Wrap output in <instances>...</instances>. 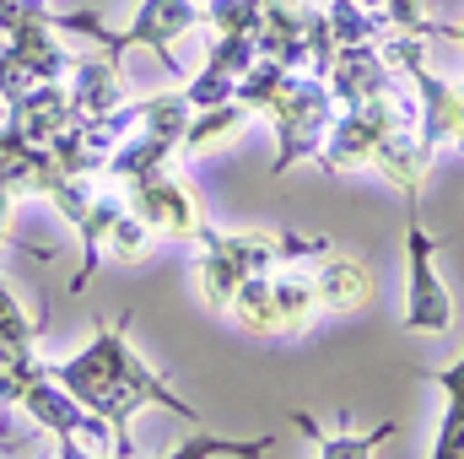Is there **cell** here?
<instances>
[{"label": "cell", "mask_w": 464, "mask_h": 459, "mask_svg": "<svg viewBox=\"0 0 464 459\" xmlns=\"http://www.w3.org/2000/svg\"><path fill=\"white\" fill-rule=\"evenodd\" d=\"M124 330H130V314H124L119 325H103L82 356H71L65 367H54V378L65 384V395H76L92 416L109 422L119 454H135V449H130V416H135L140 405H168V411H179L184 422H195V405L179 400V395L168 389V378L151 373V367L135 356V346L124 341Z\"/></svg>", "instance_id": "obj_1"}, {"label": "cell", "mask_w": 464, "mask_h": 459, "mask_svg": "<svg viewBox=\"0 0 464 459\" xmlns=\"http://www.w3.org/2000/svg\"><path fill=\"white\" fill-rule=\"evenodd\" d=\"M265 114L276 119V135H281L270 173H286L297 157H314V151L324 146V130H330V119H335V98H330L324 76H297V71H286V82L276 87V98L265 103Z\"/></svg>", "instance_id": "obj_2"}, {"label": "cell", "mask_w": 464, "mask_h": 459, "mask_svg": "<svg viewBox=\"0 0 464 459\" xmlns=\"http://www.w3.org/2000/svg\"><path fill=\"white\" fill-rule=\"evenodd\" d=\"M449 325H454V292L438 276V243L421 228V217L411 211V228H405V330L443 336Z\"/></svg>", "instance_id": "obj_3"}, {"label": "cell", "mask_w": 464, "mask_h": 459, "mask_svg": "<svg viewBox=\"0 0 464 459\" xmlns=\"http://www.w3.org/2000/svg\"><path fill=\"white\" fill-rule=\"evenodd\" d=\"M135 211H140L146 228L168 232V238H206V217H200L195 195H189L184 184L162 179V173L135 179Z\"/></svg>", "instance_id": "obj_4"}, {"label": "cell", "mask_w": 464, "mask_h": 459, "mask_svg": "<svg viewBox=\"0 0 464 459\" xmlns=\"http://www.w3.org/2000/svg\"><path fill=\"white\" fill-rule=\"evenodd\" d=\"M206 11L195 5V0H146L140 5V16L124 27V33H103V44H109V60H119L130 44H151V49H162V60L173 65V54H168V44L184 33V27H195Z\"/></svg>", "instance_id": "obj_5"}, {"label": "cell", "mask_w": 464, "mask_h": 459, "mask_svg": "<svg viewBox=\"0 0 464 459\" xmlns=\"http://www.w3.org/2000/svg\"><path fill=\"white\" fill-rule=\"evenodd\" d=\"M400 195H405V206L416 211V200H421V184H427V168H432V157L421 151V135H416V124H394L378 146H372V157H367Z\"/></svg>", "instance_id": "obj_6"}, {"label": "cell", "mask_w": 464, "mask_h": 459, "mask_svg": "<svg viewBox=\"0 0 464 459\" xmlns=\"http://www.w3.org/2000/svg\"><path fill=\"white\" fill-rule=\"evenodd\" d=\"M314 292H319V303H324V308L351 314V308H362V303H367L372 276H367L356 259H341V254H330V249H324V265H319V276H314Z\"/></svg>", "instance_id": "obj_7"}, {"label": "cell", "mask_w": 464, "mask_h": 459, "mask_svg": "<svg viewBox=\"0 0 464 459\" xmlns=\"http://www.w3.org/2000/svg\"><path fill=\"white\" fill-rule=\"evenodd\" d=\"M427 378L443 389V427H438L432 459H464V356L454 367H432Z\"/></svg>", "instance_id": "obj_8"}, {"label": "cell", "mask_w": 464, "mask_h": 459, "mask_svg": "<svg viewBox=\"0 0 464 459\" xmlns=\"http://www.w3.org/2000/svg\"><path fill=\"white\" fill-rule=\"evenodd\" d=\"M232 319L254 336H281V314H276V287H270V270L265 276H243L237 292H232Z\"/></svg>", "instance_id": "obj_9"}, {"label": "cell", "mask_w": 464, "mask_h": 459, "mask_svg": "<svg viewBox=\"0 0 464 459\" xmlns=\"http://www.w3.org/2000/svg\"><path fill=\"white\" fill-rule=\"evenodd\" d=\"M292 427H297V433H303V438H308L319 454H330V459H346V454L362 459V454H372V449H378V444L394 433V422H383V427H372V433H356V438H351V433H335V438H330V433H324V427H319L308 411H297V416H292Z\"/></svg>", "instance_id": "obj_10"}, {"label": "cell", "mask_w": 464, "mask_h": 459, "mask_svg": "<svg viewBox=\"0 0 464 459\" xmlns=\"http://www.w3.org/2000/svg\"><path fill=\"white\" fill-rule=\"evenodd\" d=\"M270 287H276L281 336H303V330H308V319H314V308H319L314 281H303V276H270Z\"/></svg>", "instance_id": "obj_11"}, {"label": "cell", "mask_w": 464, "mask_h": 459, "mask_svg": "<svg viewBox=\"0 0 464 459\" xmlns=\"http://www.w3.org/2000/svg\"><path fill=\"white\" fill-rule=\"evenodd\" d=\"M243 119H248V103H237V98L200 109V119H189V124H184V151H206V146L227 141V135L237 130V124H243Z\"/></svg>", "instance_id": "obj_12"}, {"label": "cell", "mask_w": 464, "mask_h": 459, "mask_svg": "<svg viewBox=\"0 0 464 459\" xmlns=\"http://www.w3.org/2000/svg\"><path fill=\"white\" fill-rule=\"evenodd\" d=\"M270 449H276V438H248V444H237V438H184L173 454L195 459V454H270Z\"/></svg>", "instance_id": "obj_13"}, {"label": "cell", "mask_w": 464, "mask_h": 459, "mask_svg": "<svg viewBox=\"0 0 464 459\" xmlns=\"http://www.w3.org/2000/svg\"><path fill=\"white\" fill-rule=\"evenodd\" d=\"M383 22L389 33H416V38L438 33V22L427 16V0H383Z\"/></svg>", "instance_id": "obj_14"}, {"label": "cell", "mask_w": 464, "mask_h": 459, "mask_svg": "<svg viewBox=\"0 0 464 459\" xmlns=\"http://www.w3.org/2000/svg\"><path fill=\"white\" fill-rule=\"evenodd\" d=\"M0 346H33V330H27V319L16 314V303H11L5 287H0Z\"/></svg>", "instance_id": "obj_15"}, {"label": "cell", "mask_w": 464, "mask_h": 459, "mask_svg": "<svg viewBox=\"0 0 464 459\" xmlns=\"http://www.w3.org/2000/svg\"><path fill=\"white\" fill-rule=\"evenodd\" d=\"M438 33H443V38H454V44L464 49V22H459V27H438Z\"/></svg>", "instance_id": "obj_16"}, {"label": "cell", "mask_w": 464, "mask_h": 459, "mask_svg": "<svg viewBox=\"0 0 464 459\" xmlns=\"http://www.w3.org/2000/svg\"><path fill=\"white\" fill-rule=\"evenodd\" d=\"M362 5H367V11H372V5H383V0H362Z\"/></svg>", "instance_id": "obj_17"}]
</instances>
